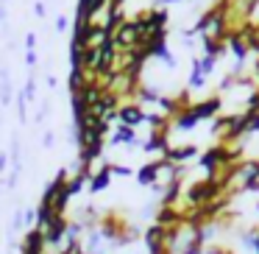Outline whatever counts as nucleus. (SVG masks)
I'll return each mask as SVG.
<instances>
[{"label": "nucleus", "instance_id": "obj_1", "mask_svg": "<svg viewBox=\"0 0 259 254\" xmlns=\"http://www.w3.org/2000/svg\"><path fill=\"white\" fill-rule=\"evenodd\" d=\"M45 240H48V246H59V243L67 237V232H70V226H67V221H64V215H56V218L51 221V224L45 226Z\"/></svg>", "mask_w": 259, "mask_h": 254}, {"label": "nucleus", "instance_id": "obj_2", "mask_svg": "<svg viewBox=\"0 0 259 254\" xmlns=\"http://www.w3.org/2000/svg\"><path fill=\"white\" fill-rule=\"evenodd\" d=\"M45 246H48L45 232L36 226V229H31L28 235L23 237V243H20V251H23V254H42V251H45Z\"/></svg>", "mask_w": 259, "mask_h": 254}, {"label": "nucleus", "instance_id": "obj_3", "mask_svg": "<svg viewBox=\"0 0 259 254\" xmlns=\"http://www.w3.org/2000/svg\"><path fill=\"white\" fill-rule=\"evenodd\" d=\"M145 115L148 112H142L137 103H123V106L117 109V118L123 120V126H131V129L140 126V123H145Z\"/></svg>", "mask_w": 259, "mask_h": 254}, {"label": "nucleus", "instance_id": "obj_4", "mask_svg": "<svg viewBox=\"0 0 259 254\" xmlns=\"http://www.w3.org/2000/svg\"><path fill=\"white\" fill-rule=\"evenodd\" d=\"M167 159H159V162H151V165H142L140 173H137V179H140V185H156L159 173H162L164 168H167Z\"/></svg>", "mask_w": 259, "mask_h": 254}, {"label": "nucleus", "instance_id": "obj_5", "mask_svg": "<svg viewBox=\"0 0 259 254\" xmlns=\"http://www.w3.org/2000/svg\"><path fill=\"white\" fill-rule=\"evenodd\" d=\"M192 112H195L198 120H206V118H214L220 112V95L209 98V101H201V103H192Z\"/></svg>", "mask_w": 259, "mask_h": 254}, {"label": "nucleus", "instance_id": "obj_6", "mask_svg": "<svg viewBox=\"0 0 259 254\" xmlns=\"http://www.w3.org/2000/svg\"><path fill=\"white\" fill-rule=\"evenodd\" d=\"M198 154L195 146H184V148H167V154H164V159L167 162H184V159H192Z\"/></svg>", "mask_w": 259, "mask_h": 254}, {"label": "nucleus", "instance_id": "obj_7", "mask_svg": "<svg viewBox=\"0 0 259 254\" xmlns=\"http://www.w3.org/2000/svg\"><path fill=\"white\" fill-rule=\"evenodd\" d=\"M109 173H112V170H109V168H103V170H98V173H92V182H90V193H101L103 187L109 185Z\"/></svg>", "mask_w": 259, "mask_h": 254}, {"label": "nucleus", "instance_id": "obj_8", "mask_svg": "<svg viewBox=\"0 0 259 254\" xmlns=\"http://www.w3.org/2000/svg\"><path fill=\"white\" fill-rule=\"evenodd\" d=\"M112 142H114V146H117V142H137L134 129H131V126H120V129H117V134L112 137Z\"/></svg>", "mask_w": 259, "mask_h": 254}, {"label": "nucleus", "instance_id": "obj_9", "mask_svg": "<svg viewBox=\"0 0 259 254\" xmlns=\"http://www.w3.org/2000/svg\"><path fill=\"white\" fill-rule=\"evenodd\" d=\"M64 28H67V20L59 17V20H56V31H64Z\"/></svg>", "mask_w": 259, "mask_h": 254}]
</instances>
